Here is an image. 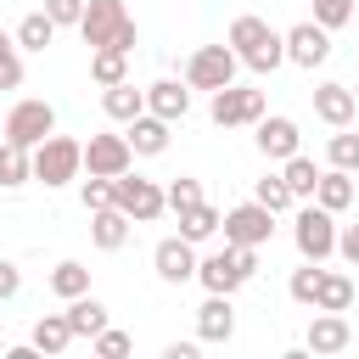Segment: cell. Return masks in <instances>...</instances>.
<instances>
[{"mask_svg":"<svg viewBox=\"0 0 359 359\" xmlns=\"http://www.w3.org/2000/svg\"><path fill=\"white\" fill-rule=\"evenodd\" d=\"M224 45H230L236 62L252 67V73H275V67L286 62V39H280L264 17H252V11H241V17L230 22V39H224Z\"/></svg>","mask_w":359,"mask_h":359,"instance_id":"1","label":"cell"},{"mask_svg":"<svg viewBox=\"0 0 359 359\" xmlns=\"http://www.w3.org/2000/svg\"><path fill=\"white\" fill-rule=\"evenodd\" d=\"M79 34H84L90 50H101V45H112V50H135V39H140V28H135V17H129L123 0H84Z\"/></svg>","mask_w":359,"mask_h":359,"instance_id":"2","label":"cell"},{"mask_svg":"<svg viewBox=\"0 0 359 359\" xmlns=\"http://www.w3.org/2000/svg\"><path fill=\"white\" fill-rule=\"evenodd\" d=\"M258 275V247H219V252H208V258H196V280L208 286V292H224V297H236L247 280Z\"/></svg>","mask_w":359,"mask_h":359,"instance_id":"3","label":"cell"},{"mask_svg":"<svg viewBox=\"0 0 359 359\" xmlns=\"http://www.w3.org/2000/svg\"><path fill=\"white\" fill-rule=\"evenodd\" d=\"M28 157H34V180H39L45 191H56V185H67V180L84 174V146L67 140V135H56V129H50Z\"/></svg>","mask_w":359,"mask_h":359,"instance_id":"4","label":"cell"},{"mask_svg":"<svg viewBox=\"0 0 359 359\" xmlns=\"http://www.w3.org/2000/svg\"><path fill=\"white\" fill-rule=\"evenodd\" d=\"M236 50L230 45H196L191 50V62H185V84L191 90H224V84H236Z\"/></svg>","mask_w":359,"mask_h":359,"instance_id":"5","label":"cell"},{"mask_svg":"<svg viewBox=\"0 0 359 359\" xmlns=\"http://www.w3.org/2000/svg\"><path fill=\"white\" fill-rule=\"evenodd\" d=\"M112 208H123L135 224H151L168 202H163V185H157V180H140V174L129 168V174L112 180Z\"/></svg>","mask_w":359,"mask_h":359,"instance_id":"6","label":"cell"},{"mask_svg":"<svg viewBox=\"0 0 359 359\" xmlns=\"http://www.w3.org/2000/svg\"><path fill=\"white\" fill-rule=\"evenodd\" d=\"M292 241H297V252H303V258L325 264V258L337 252V213H325L320 202H314V208H303V213L292 219Z\"/></svg>","mask_w":359,"mask_h":359,"instance_id":"7","label":"cell"},{"mask_svg":"<svg viewBox=\"0 0 359 359\" xmlns=\"http://www.w3.org/2000/svg\"><path fill=\"white\" fill-rule=\"evenodd\" d=\"M50 129H56V107H50V101H39V95H28V101H17V107L6 112V140L28 146V151H34Z\"/></svg>","mask_w":359,"mask_h":359,"instance_id":"8","label":"cell"},{"mask_svg":"<svg viewBox=\"0 0 359 359\" xmlns=\"http://www.w3.org/2000/svg\"><path fill=\"white\" fill-rule=\"evenodd\" d=\"M219 230H224L230 247H264V241L275 236V213H269L264 202H241V208H230V213L219 219Z\"/></svg>","mask_w":359,"mask_h":359,"instance_id":"9","label":"cell"},{"mask_svg":"<svg viewBox=\"0 0 359 359\" xmlns=\"http://www.w3.org/2000/svg\"><path fill=\"white\" fill-rule=\"evenodd\" d=\"M258 118H264V90H247V84L213 90V123L219 129H241V123H258Z\"/></svg>","mask_w":359,"mask_h":359,"instance_id":"10","label":"cell"},{"mask_svg":"<svg viewBox=\"0 0 359 359\" xmlns=\"http://www.w3.org/2000/svg\"><path fill=\"white\" fill-rule=\"evenodd\" d=\"M280 39H286V62H297V67H309V73H314V67H320V62L331 56V28H320L314 17L292 22V28L280 34Z\"/></svg>","mask_w":359,"mask_h":359,"instance_id":"11","label":"cell"},{"mask_svg":"<svg viewBox=\"0 0 359 359\" xmlns=\"http://www.w3.org/2000/svg\"><path fill=\"white\" fill-rule=\"evenodd\" d=\"M84 168L101 174V180H118V174L135 168V146H129L123 135H90V140H84Z\"/></svg>","mask_w":359,"mask_h":359,"instance_id":"12","label":"cell"},{"mask_svg":"<svg viewBox=\"0 0 359 359\" xmlns=\"http://www.w3.org/2000/svg\"><path fill=\"white\" fill-rule=\"evenodd\" d=\"M151 269H157V280H168V286L196 280V241H185V236H163V241L151 247Z\"/></svg>","mask_w":359,"mask_h":359,"instance_id":"13","label":"cell"},{"mask_svg":"<svg viewBox=\"0 0 359 359\" xmlns=\"http://www.w3.org/2000/svg\"><path fill=\"white\" fill-rule=\"evenodd\" d=\"M252 129H258L252 140H258V151H264L269 163H286V157L297 151V140H303V135H297V123H292L286 112H264Z\"/></svg>","mask_w":359,"mask_h":359,"instance_id":"14","label":"cell"},{"mask_svg":"<svg viewBox=\"0 0 359 359\" xmlns=\"http://www.w3.org/2000/svg\"><path fill=\"white\" fill-rule=\"evenodd\" d=\"M309 353H342L348 342H353V325H348V314H331V309H314V320H309Z\"/></svg>","mask_w":359,"mask_h":359,"instance_id":"15","label":"cell"},{"mask_svg":"<svg viewBox=\"0 0 359 359\" xmlns=\"http://www.w3.org/2000/svg\"><path fill=\"white\" fill-rule=\"evenodd\" d=\"M236 337V309L224 292H208V303L196 309V342H230Z\"/></svg>","mask_w":359,"mask_h":359,"instance_id":"16","label":"cell"},{"mask_svg":"<svg viewBox=\"0 0 359 359\" xmlns=\"http://www.w3.org/2000/svg\"><path fill=\"white\" fill-rule=\"evenodd\" d=\"M314 118L331 123V129H348V123L359 118L353 90H348V84H320V90H314Z\"/></svg>","mask_w":359,"mask_h":359,"instance_id":"17","label":"cell"},{"mask_svg":"<svg viewBox=\"0 0 359 359\" xmlns=\"http://www.w3.org/2000/svg\"><path fill=\"white\" fill-rule=\"evenodd\" d=\"M168 118H157V112H140L135 123H123V140L135 146V157H163L168 151Z\"/></svg>","mask_w":359,"mask_h":359,"instance_id":"18","label":"cell"},{"mask_svg":"<svg viewBox=\"0 0 359 359\" xmlns=\"http://www.w3.org/2000/svg\"><path fill=\"white\" fill-rule=\"evenodd\" d=\"M146 112L180 123V118L191 112V84H180V79H157V84H146Z\"/></svg>","mask_w":359,"mask_h":359,"instance_id":"19","label":"cell"},{"mask_svg":"<svg viewBox=\"0 0 359 359\" xmlns=\"http://www.w3.org/2000/svg\"><path fill=\"white\" fill-rule=\"evenodd\" d=\"M129 224H135V219H129L123 208H112V202H107V208H95V213H90V241H95L101 252H118V247L129 241Z\"/></svg>","mask_w":359,"mask_h":359,"instance_id":"20","label":"cell"},{"mask_svg":"<svg viewBox=\"0 0 359 359\" xmlns=\"http://www.w3.org/2000/svg\"><path fill=\"white\" fill-rule=\"evenodd\" d=\"M101 112H107L112 123H135V118L146 112V90H135L129 79H123V84H107V90H101Z\"/></svg>","mask_w":359,"mask_h":359,"instance_id":"21","label":"cell"},{"mask_svg":"<svg viewBox=\"0 0 359 359\" xmlns=\"http://www.w3.org/2000/svg\"><path fill=\"white\" fill-rule=\"evenodd\" d=\"M79 337H73V325H67V314H39L34 320V348L45 353V359H56V353H67Z\"/></svg>","mask_w":359,"mask_h":359,"instance_id":"22","label":"cell"},{"mask_svg":"<svg viewBox=\"0 0 359 359\" xmlns=\"http://www.w3.org/2000/svg\"><path fill=\"white\" fill-rule=\"evenodd\" d=\"M314 202H320L325 213H342V208L353 202V174H348V168H325L320 185H314Z\"/></svg>","mask_w":359,"mask_h":359,"instance_id":"23","label":"cell"},{"mask_svg":"<svg viewBox=\"0 0 359 359\" xmlns=\"http://www.w3.org/2000/svg\"><path fill=\"white\" fill-rule=\"evenodd\" d=\"M62 314H67L73 337H95V331L107 325V303H101V297H90V292H84V297H67V309H62Z\"/></svg>","mask_w":359,"mask_h":359,"instance_id":"24","label":"cell"},{"mask_svg":"<svg viewBox=\"0 0 359 359\" xmlns=\"http://www.w3.org/2000/svg\"><path fill=\"white\" fill-rule=\"evenodd\" d=\"M28 180H34V157H28V146L0 140V191H17V185H28Z\"/></svg>","mask_w":359,"mask_h":359,"instance_id":"25","label":"cell"},{"mask_svg":"<svg viewBox=\"0 0 359 359\" xmlns=\"http://www.w3.org/2000/svg\"><path fill=\"white\" fill-rule=\"evenodd\" d=\"M219 208H208V202H191V208H180V236L185 241H213L219 236Z\"/></svg>","mask_w":359,"mask_h":359,"instance_id":"26","label":"cell"},{"mask_svg":"<svg viewBox=\"0 0 359 359\" xmlns=\"http://www.w3.org/2000/svg\"><path fill=\"white\" fill-rule=\"evenodd\" d=\"M90 79L107 90V84H123L129 79V50H112V45H101V50H90Z\"/></svg>","mask_w":359,"mask_h":359,"instance_id":"27","label":"cell"},{"mask_svg":"<svg viewBox=\"0 0 359 359\" xmlns=\"http://www.w3.org/2000/svg\"><path fill=\"white\" fill-rule=\"evenodd\" d=\"M280 180H286V191H292L297 202H309V196H314V185H320V168H314V157L292 151V157H286V168H280Z\"/></svg>","mask_w":359,"mask_h":359,"instance_id":"28","label":"cell"},{"mask_svg":"<svg viewBox=\"0 0 359 359\" xmlns=\"http://www.w3.org/2000/svg\"><path fill=\"white\" fill-rule=\"evenodd\" d=\"M314 309L348 314V309H353V280H348V275H337V269H325V275H320V292H314Z\"/></svg>","mask_w":359,"mask_h":359,"instance_id":"29","label":"cell"},{"mask_svg":"<svg viewBox=\"0 0 359 359\" xmlns=\"http://www.w3.org/2000/svg\"><path fill=\"white\" fill-rule=\"evenodd\" d=\"M50 292H56L62 303H67V297H84V292H90V269H84L79 258H62V264L50 269Z\"/></svg>","mask_w":359,"mask_h":359,"instance_id":"30","label":"cell"},{"mask_svg":"<svg viewBox=\"0 0 359 359\" xmlns=\"http://www.w3.org/2000/svg\"><path fill=\"white\" fill-rule=\"evenodd\" d=\"M56 39V22L45 17V11H28L22 22H17V50H45Z\"/></svg>","mask_w":359,"mask_h":359,"instance_id":"31","label":"cell"},{"mask_svg":"<svg viewBox=\"0 0 359 359\" xmlns=\"http://www.w3.org/2000/svg\"><path fill=\"white\" fill-rule=\"evenodd\" d=\"M252 202H264V208H269V213H286V208H292V202H297V196H292V191H286V180H280V174H264V180H258V185H252Z\"/></svg>","mask_w":359,"mask_h":359,"instance_id":"32","label":"cell"},{"mask_svg":"<svg viewBox=\"0 0 359 359\" xmlns=\"http://www.w3.org/2000/svg\"><path fill=\"white\" fill-rule=\"evenodd\" d=\"M325 163H331V168H348V174H359V135L337 129V135H331V146H325Z\"/></svg>","mask_w":359,"mask_h":359,"instance_id":"33","label":"cell"},{"mask_svg":"<svg viewBox=\"0 0 359 359\" xmlns=\"http://www.w3.org/2000/svg\"><path fill=\"white\" fill-rule=\"evenodd\" d=\"M320 264L314 258H303V269H292V280H286V292H292V303H314V292H320Z\"/></svg>","mask_w":359,"mask_h":359,"instance_id":"34","label":"cell"},{"mask_svg":"<svg viewBox=\"0 0 359 359\" xmlns=\"http://www.w3.org/2000/svg\"><path fill=\"white\" fill-rule=\"evenodd\" d=\"M90 348H95L101 359H123V353L135 348V337H129V331H112V325H101V331L90 337Z\"/></svg>","mask_w":359,"mask_h":359,"instance_id":"35","label":"cell"},{"mask_svg":"<svg viewBox=\"0 0 359 359\" xmlns=\"http://www.w3.org/2000/svg\"><path fill=\"white\" fill-rule=\"evenodd\" d=\"M163 202L180 213V208H191V202H202V180H191V174H180V180H168V191H163Z\"/></svg>","mask_w":359,"mask_h":359,"instance_id":"36","label":"cell"},{"mask_svg":"<svg viewBox=\"0 0 359 359\" xmlns=\"http://www.w3.org/2000/svg\"><path fill=\"white\" fill-rule=\"evenodd\" d=\"M314 22L337 34L342 22H353V0H314Z\"/></svg>","mask_w":359,"mask_h":359,"instance_id":"37","label":"cell"},{"mask_svg":"<svg viewBox=\"0 0 359 359\" xmlns=\"http://www.w3.org/2000/svg\"><path fill=\"white\" fill-rule=\"evenodd\" d=\"M22 84V56H17V39L0 34V90H17Z\"/></svg>","mask_w":359,"mask_h":359,"instance_id":"38","label":"cell"},{"mask_svg":"<svg viewBox=\"0 0 359 359\" xmlns=\"http://www.w3.org/2000/svg\"><path fill=\"white\" fill-rule=\"evenodd\" d=\"M45 17H50L56 28H79V17H84V0H45Z\"/></svg>","mask_w":359,"mask_h":359,"instance_id":"39","label":"cell"},{"mask_svg":"<svg viewBox=\"0 0 359 359\" xmlns=\"http://www.w3.org/2000/svg\"><path fill=\"white\" fill-rule=\"evenodd\" d=\"M107 202H112V180H101V174H90V180H84V208L95 213V208H107Z\"/></svg>","mask_w":359,"mask_h":359,"instance_id":"40","label":"cell"},{"mask_svg":"<svg viewBox=\"0 0 359 359\" xmlns=\"http://www.w3.org/2000/svg\"><path fill=\"white\" fill-rule=\"evenodd\" d=\"M17 292H22V269H17L11 258H0V303H6V297H17Z\"/></svg>","mask_w":359,"mask_h":359,"instance_id":"41","label":"cell"},{"mask_svg":"<svg viewBox=\"0 0 359 359\" xmlns=\"http://www.w3.org/2000/svg\"><path fill=\"white\" fill-rule=\"evenodd\" d=\"M337 252H342L348 264H359V224H348V230H337Z\"/></svg>","mask_w":359,"mask_h":359,"instance_id":"42","label":"cell"},{"mask_svg":"<svg viewBox=\"0 0 359 359\" xmlns=\"http://www.w3.org/2000/svg\"><path fill=\"white\" fill-rule=\"evenodd\" d=\"M163 359H196V342H168Z\"/></svg>","mask_w":359,"mask_h":359,"instance_id":"43","label":"cell"},{"mask_svg":"<svg viewBox=\"0 0 359 359\" xmlns=\"http://www.w3.org/2000/svg\"><path fill=\"white\" fill-rule=\"evenodd\" d=\"M348 90H353V101H359V84H348Z\"/></svg>","mask_w":359,"mask_h":359,"instance_id":"44","label":"cell"}]
</instances>
